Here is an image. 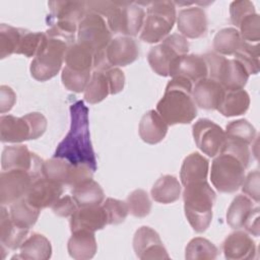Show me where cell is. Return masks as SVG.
<instances>
[{"label":"cell","mask_w":260,"mask_h":260,"mask_svg":"<svg viewBox=\"0 0 260 260\" xmlns=\"http://www.w3.org/2000/svg\"><path fill=\"white\" fill-rule=\"evenodd\" d=\"M238 30L242 39L248 43H258L260 40V16L257 12H253L245 16L239 26Z\"/></svg>","instance_id":"obj_45"},{"label":"cell","mask_w":260,"mask_h":260,"mask_svg":"<svg viewBox=\"0 0 260 260\" xmlns=\"http://www.w3.org/2000/svg\"><path fill=\"white\" fill-rule=\"evenodd\" d=\"M189 42L180 34H172L166 37L160 44L150 48L147 60L151 69L160 76H169L171 66L175 60L188 54Z\"/></svg>","instance_id":"obj_9"},{"label":"cell","mask_w":260,"mask_h":260,"mask_svg":"<svg viewBox=\"0 0 260 260\" xmlns=\"http://www.w3.org/2000/svg\"><path fill=\"white\" fill-rule=\"evenodd\" d=\"M181 191V184L175 176L164 175L153 184L150 194L154 201L162 204H169L180 198Z\"/></svg>","instance_id":"obj_31"},{"label":"cell","mask_w":260,"mask_h":260,"mask_svg":"<svg viewBox=\"0 0 260 260\" xmlns=\"http://www.w3.org/2000/svg\"><path fill=\"white\" fill-rule=\"evenodd\" d=\"M145 14V10L137 2L113 1L105 19L112 32L135 37L141 31Z\"/></svg>","instance_id":"obj_8"},{"label":"cell","mask_w":260,"mask_h":260,"mask_svg":"<svg viewBox=\"0 0 260 260\" xmlns=\"http://www.w3.org/2000/svg\"><path fill=\"white\" fill-rule=\"evenodd\" d=\"M176 22L181 35L189 39L200 38L207 29L206 13L198 6L181 9L177 14Z\"/></svg>","instance_id":"obj_18"},{"label":"cell","mask_w":260,"mask_h":260,"mask_svg":"<svg viewBox=\"0 0 260 260\" xmlns=\"http://www.w3.org/2000/svg\"><path fill=\"white\" fill-rule=\"evenodd\" d=\"M106 224H108L107 215L101 205L78 207L70 219L71 232L87 230L94 233L105 228Z\"/></svg>","instance_id":"obj_22"},{"label":"cell","mask_w":260,"mask_h":260,"mask_svg":"<svg viewBox=\"0 0 260 260\" xmlns=\"http://www.w3.org/2000/svg\"><path fill=\"white\" fill-rule=\"evenodd\" d=\"M63 187L61 184L42 176L34 181L25 198L39 209L51 207L61 197Z\"/></svg>","instance_id":"obj_17"},{"label":"cell","mask_w":260,"mask_h":260,"mask_svg":"<svg viewBox=\"0 0 260 260\" xmlns=\"http://www.w3.org/2000/svg\"><path fill=\"white\" fill-rule=\"evenodd\" d=\"M16 102V94L13 89L7 85L0 86V113L9 112Z\"/></svg>","instance_id":"obj_51"},{"label":"cell","mask_w":260,"mask_h":260,"mask_svg":"<svg viewBox=\"0 0 260 260\" xmlns=\"http://www.w3.org/2000/svg\"><path fill=\"white\" fill-rule=\"evenodd\" d=\"M255 11L254 4L249 0H240V1H233L230 5V15L232 23L238 28L241 20Z\"/></svg>","instance_id":"obj_47"},{"label":"cell","mask_w":260,"mask_h":260,"mask_svg":"<svg viewBox=\"0 0 260 260\" xmlns=\"http://www.w3.org/2000/svg\"><path fill=\"white\" fill-rule=\"evenodd\" d=\"M247 168L236 155L220 151L211 164V183L221 193H234L242 186Z\"/></svg>","instance_id":"obj_6"},{"label":"cell","mask_w":260,"mask_h":260,"mask_svg":"<svg viewBox=\"0 0 260 260\" xmlns=\"http://www.w3.org/2000/svg\"><path fill=\"white\" fill-rule=\"evenodd\" d=\"M128 211L135 217H145L150 213L151 201L147 192L143 189L132 191L125 200Z\"/></svg>","instance_id":"obj_42"},{"label":"cell","mask_w":260,"mask_h":260,"mask_svg":"<svg viewBox=\"0 0 260 260\" xmlns=\"http://www.w3.org/2000/svg\"><path fill=\"white\" fill-rule=\"evenodd\" d=\"M202 56L207 64L209 78L219 82L225 90L244 88L249 79V73L238 60L225 58L215 52Z\"/></svg>","instance_id":"obj_7"},{"label":"cell","mask_w":260,"mask_h":260,"mask_svg":"<svg viewBox=\"0 0 260 260\" xmlns=\"http://www.w3.org/2000/svg\"><path fill=\"white\" fill-rule=\"evenodd\" d=\"M34 139L32 131L26 116L15 117L2 115L0 117V140L2 142H22Z\"/></svg>","instance_id":"obj_23"},{"label":"cell","mask_w":260,"mask_h":260,"mask_svg":"<svg viewBox=\"0 0 260 260\" xmlns=\"http://www.w3.org/2000/svg\"><path fill=\"white\" fill-rule=\"evenodd\" d=\"M71 233L72 235L67 244V250L70 257L77 260L92 258L98 250V244L93 232L78 230Z\"/></svg>","instance_id":"obj_25"},{"label":"cell","mask_w":260,"mask_h":260,"mask_svg":"<svg viewBox=\"0 0 260 260\" xmlns=\"http://www.w3.org/2000/svg\"><path fill=\"white\" fill-rule=\"evenodd\" d=\"M34 181L35 178L25 171H2L0 174L1 205H10L24 198Z\"/></svg>","instance_id":"obj_14"},{"label":"cell","mask_w":260,"mask_h":260,"mask_svg":"<svg viewBox=\"0 0 260 260\" xmlns=\"http://www.w3.org/2000/svg\"><path fill=\"white\" fill-rule=\"evenodd\" d=\"M50 17L53 20L66 21L78 24L87 12L84 1H50Z\"/></svg>","instance_id":"obj_28"},{"label":"cell","mask_w":260,"mask_h":260,"mask_svg":"<svg viewBox=\"0 0 260 260\" xmlns=\"http://www.w3.org/2000/svg\"><path fill=\"white\" fill-rule=\"evenodd\" d=\"M51 208L55 214L62 217H68V216H71L77 210L78 206L72 196L66 195V196H61L51 206Z\"/></svg>","instance_id":"obj_49"},{"label":"cell","mask_w":260,"mask_h":260,"mask_svg":"<svg viewBox=\"0 0 260 260\" xmlns=\"http://www.w3.org/2000/svg\"><path fill=\"white\" fill-rule=\"evenodd\" d=\"M93 171L84 165H73L60 157H51L44 161L43 176L62 186H75L92 179Z\"/></svg>","instance_id":"obj_10"},{"label":"cell","mask_w":260,"mask_h":260,"mask_svg":"<svg viewBox=\"0 0 260 260\" xmlns=\"http://www.w3.org/2000/svg\"><path fill=\"white\" fill-rule=\"evenodd\" d=\"M23 28H17L5 23L0 25V58L4 59L15 54Z\"/></svg>","instance_id":"obj_40"},{"label":"cell","mask_w":260,"mask_h":260,"mask_svg":"<svg viewBox=\"0 0 260 260\" xmlns=\"http://www.w3.org/2000/svg\"><path fill=\"white\" fill-rule=\"evenodd\" d=\"M44 160L26 145L14 144L5 146L1 155L2 171L20 170L29 173L35 180L43 176Z\"/></svg>","instance_id":"obj_11"},{"label":"cell","mask_w":260,"mask_h":260,"mask_svg":"<svg viewBox=\"0 0 260 260\" xmlns=\"http://www.w3.org/2000/svg\"><path fill=\"white\" fill-rule=\"evenodd\" d=\"M244 228L251 235H253L255 237L259 236L260 228H259V207L258 206H255L253 212L251 213V215L248 218L247 222L245 223Z\"/></svg>","instance_id":"obj_52"},{"label":"cell","mask_w":260,"mask_h":260,"mask_svg":"<svg viewBox=\"0 0 260 260\" xmlns=\"http://www.w3.org/2000/svg\"><path fill=\"white\" fill-rule=\"evenodd\" d=\"M146 14L140 31V39L154 44L169 36L177 18L176 4L172 1L146 3Z\"/></svg>","instance_id":"obj_5"},{"label":"cell","mask_w":260,"mask_h":260,"mask_svg":"<svg viewBox=\"0 0 260 260\" xmlns=\"http://www.w3.org/2000/svg\"><path fill=\"white\" fill-rule=\"evenodd\" d=\"M71 196L75 200L78 207L100 205L105 200V193L99 183L89 179L74 188H72Z\"/></svg>","instance_id":"obj_33"},{"label":"cell","mask_w":260,"mask_h":260,"mask_svg":"<svg viewBox=\"0 0 260 260\" xmlns=\"http://www.w3.org/2000/svg\"><path fill=\"white\" fill-rule=\"evenodd\" d=\"M102 206L106 212L108 224H119L123 222L129 213L126 202L115 198H107L102 203Z\"/></svg>","instance_id":"obj_46"},{"label":"cell","mask_w":260,"mask_h":260,"mask_svg":"<svg viewBox=\"0 0 260 260\" xmlns=\"http://www.w3.org/2000/svg\"><path fill=\"white\" fill-rule=\"evenodd\" d=\"M259 185H260V174L259 171L255 170L250 172L244 179L242 184V191L246 196L250 199L255 201L256 203L259 202L260 195H259Z\"/></svg>","instance_id":"obj_48"},{"label":"cell","mask_w":260,"mask_h":260,"mask_svg":"<svg viewBox=\"0 0 260 260\" xmlns=\"http://www.w3.org/2000/svg\"><path fill=\"white\" fill-rule=\"evenodd\" d=\"M218 255L216 246L209 240L196 237L186 246L185 258L188 260H212Z\"/></svg>","instance_id":"obj_38"},{"label":"cell","mask_w":260,"mask_h":260,"mask_svg":"<svg viewBox=\"0 0 260 260\" xmlns=\"http://www.w3.org/2000/svg\"><path fill=\"white\" fill-rule=\"evenodd\" d=\"M171 77H185L192 83L208 77V68L203 56L186 54L175 60L171 66Z\"/></svg>","instance_id":"obj_19"},{"label":"cell","mask_w":260,"mask_h":260,"mask_svg":"<svg viewBox=\"0 0 260 260\" xmlns=\"http://www.w3.org/2000/svg\"><path fill=\"white\" fill-rule=\"evenodd\" d=\"M208 171V159L199 152H192L183 160L180 172L181 182L186 186L191 183L207 181Z\"/></svg>","instance_id":"obj_27"},{"label":"cell","mask_w":260,"mask_h":260,"mask_svg":"<svg viewBox=\"0 0 260 260\" xmlns=\"http://www.w3.org/2000/svg\"><path fill=\"white\" fill-rule=\"evenodd\" d=\"M19 255L12 257L29 260H47L52 256L50 241L39 233H32L23 241L19 248Z\"/></svg>","instance_id":"obj_29"},{"label":"cell","mask_w":260,"mask_h":260,"mask_svg":"<svg viewBox=\"0 0 260 260\" xmlns=\"http://www.w3.org/2000/svg\"><path fill=\"white\" fill-rule=\"evenodd\" d=\"M41 209L32 206L26 198H22L9 207V214L12 221L19 228L29 230L38 220Z\"/></svg>","instance_id":"obj_36"},{"label":"cell","mask_w":260,"mask_h":260,"mask_svg":"<svg viewBox=\"0 0 260 260\" xmlns=\"http://www.w3.org/2000/svg\"><path fill=\"white\" fill-rule=\"evenodd\" d=\"M225 89L216 80L205 77L197 82L192 89V96L196 104L201 109L217 110Z\"/></svg>","instance_id":"obj_20"},{"label":"cell","mask_w":260,"mask_h":260,"mask_svg":"<svg viewBox=\"0 0 260 260\" xmlns=\"http://www.w3.org/2000/svg\"><path fill=\"white\" fill-rule=\"evenodd\" d=\"M70 129L59 142L54 156L68 160L73 165H84L93 172L98 161L90 141L88 126V108L83 101H77L70 106Z\"/></svg>","instance_id":"obj_1"},{"label":"cell","mask_w":260,"mask_h":260,"mask_svg":"<svg viewBox=\"0 0 260 260\" xmlns=\"http://www.w3.org/2000/svg\"><path fill=\"white\" fill-rule=\"evenodd\" d=\"M225 138L238 140L250 145L256 138L255 127L246 119H239L230 122L225 127Z\"/></svg>","instance_id":"obj_39"},{"label":"cell","mask_w":260,"mask_h":260,"mask_svg":"<svg viewBox=\"0 0 260 260\" xmlns=\"http://www.w3.org/2000/svg\"><path fill=\"white\" fill-rule=\"evenodd\" d=\"M110 94V85L105 71L93 70L84 89V100L88 104H98Z\"/></svg>","instance_id":"obj_37"},{"label":"cell","mask_w":260,"mask_h":260,"mask_svg":"<svg viewBox=\"0 0 260 260\" xmlns=\"http://www.w3.org/2000/svg\"><path fill=\"white\" fill-rule=\"evenodd\" d=\"M133 249L139 259H169L159 235L149 226L139 228L133 237Z\"/></svg>","instance_id":"obj_15"},{"label":"cell","mask_w":260,"mask_h":260,"mask_svg":"<svg viewBox=\"0 0 260 260\" xmlns=\"http://www.w3.org/2000/svg\"><path fill=\"white\" fill-rule=\"evenodd\" d=\"M250 106V96L245 89L225 90L217 111L224 117H236L245 114Z\"/></svg>","instance_id":"obj_32"},{"label":"cell","mask_w":260,"mask_h":260,"mask_svg":"<svg viewBox=\"0 0 260 260\" xmlns=\"http://www.w3.org/2000/svg\"><path fill=\"white\" fill-rule=\"evenodd\" d=\"M192 134L197 147L210 157H214L220 152L225 141L222 128L205 118H201L194 123Z\"/></svg>","instance_id":"obj_13"},{"label":"cell","mask_w":260,"mask_h":260,"mask_svg":"<svg viewBox=\"0 0 260 260\" xmlns=\"http://www.w3.org/2000/svg\"><path fill=\"white\" fill-rule=\"evenodd\" d=\"M69 44L47 34L41 47L30 63V74L38 81H46L54 76L62 68Z\"/></svg>","instance_id":"obj_4"},{"label":"cell","mask_w":260,"mask_h":260,"mask_svg":"<svg viewBox=\"0 0 260 260\" xmlns=\"http://www.w3.org/2000/svg\"><path fill=\"white\" fill-rule=\"evenodd\" d=\"M259 45L244 42L241 49L234 55V58L238 60L250 74H257L259 72Z\"/></svg>","instance_id":"obj_41"},{"label":"cell","mask_w":260,"mask_h":260,"mask_svg":"<svg viewBox=\"0 0 260 260\" xmlns=\"http://www.w3.org/2000/svg\"><path fill=\"white\" fill-rule=\"evenodd\" d=\"M193 85L185 77H172L162 98L156 105V112L168 125L188 124L197 116L196 104L192 96Z\"/></svg>","instance_id":"obj_2"},{"label":"cell","mask_w":260,"mask_h":260,"mask_svg":"<svg viewBox=\"0 0 260 260\" xmlns=\"http://www.w3.org/2000/svg\"><path fill=\"white\" fill-rule=\"evenodd\" d=\"M183 199L186 218L196 233L205 232L212 219L216 194L207 181L184 186Z\"/></svg>","instance_id":"obj_3"},{"label":"cell","mask_w":260,"mask_h":260,"mask_svg":"<svg viewBox=\"0 0 260 260\" xmlns=\"http://www.w3.org/2000/svg\"><path fill=\"white\" fill-rule=\"evenodd\" d=\"M95 51L87 44L75 41L68 46L65 66L76 71H91Z\"/></svg>","instance_id":"obj_30"},{"label":"cell","mask_w":260,"mask_h":260,"mask_svg":"<svg viewBox=\"0 0 260 260\" xmlns=\"http://www.w3.org/2000/svg\"><path fill=\"white\" fill-rule=\"evenodd\" d=\"M28 236V230L17 226L11 219L9 211L1 206L0 214V243L7 250H17Z\"/></svg>","instance_id":"obj_26"},{"label":"cell","mask_w":260,"mask_h":260,"mask_svg":"<svg viewBox=\"0 0 260 260\" xmlns=\"http://www.w3.org/2000/svg\"><path fill=\"white\" fill-rule=\"evenodd\" d=\"M255 206L248 196L240 194L234 198L226 211V222L233 229L244 228Z\"/></svg>","instance_id":"obj_34"},{"label":"cell","mask_w":260,"mask_h":260,"mask_svg":"<svg viewBox=\"0 0 260 260\" xmlns=\"http://www.w3.org/2000/svg\"><path fill=\"white\" fill-rule=\"evenodd\" d=\"M46 36V32L40 31H29L23 29L17 50L15 54L24 55L25 57H35L38 53L41 44Z\"/></svg>","instance_id":"obj_44"},{"label":"cell","mask_w":260,"mask_h":260,"mask_svg":"<svg viewBox=\"0 0 260 260\" xmlns=\"http://www.w3.org/2000/svg\"><path fill=\"white\" fill-rule=\"evenodd\" d=\"M169 125L156 112L149 110L141 117L138 126L140 138L148 144H156L160 142L168 133Z\"/></svg>","instance_id":"obj_24"},{"label":"cell","mask_w":260,"mask_h":260,"mask_svg":"<svg viewBox=\"0 0 260 260\" xmlns=\"http://www.w3.org/2000/svg\"><path fill=\"white\" fill-rule=\"evenodd\" d=\"M106 61L110 68L127 66L133 63L139 55V48L132 37L114 38L104 49Z\"/></svg>","instance_id":"obj_16"},{"label":"cell","mask_w":260,"mask_h":260,"mask_svg":"<svg viewBox=\"0 0 260 260\" xmlns=\"http://www.w3.org/2000/svg\"><path fill=\"white\" fill-rule=\"evenodd\" d=\"M112 40V31L110 30L106 19L87 9V12L78 23L76 41L89 45L95 52L100 51Z\"/></svg>","instance_id":"obj_12"},{"label":"cell","mask_w":260,"mask_h":260,"mask_svg":"<svg viewBox=\"0 0 260 260\" xmlns=\"http://www.w3.org/2000/svg\"><path fill=\"white\" fill-rule=\"evenodd\" d=\"M105 73L110 85V94H116L122 91L125 84L124 72L118 67H113L106 70Z\"/></svg>","instance_id":"obj_50"},{"label":"cell","mask_w":260,"mask_h":260,"mask_svg":"<svg viewBox=\"0 0 260 260\" xmlns=\"http://www.w3.org/2000/svg\"><path fill=\"white\" fill-rule=\"evenodd\" d=\"M245 41L236 27H224L219 29L213 38V49L215 53L222 56H234Z\"/></svg>","instance_id":"obj_35"},{"label":"cell","mask_w":260,"mask_h":260,"mask_svg":"<svg viewBox=\"0 0 260 260\" xmlns=\"http://www.w3.org/2000/svg\"><path fill=\"white\" fill-rule=\"evenodd\" d=\"M222 251L224 257L230 260L252 259L256 254V245L248 233L236 231L225 238Z\"/></svg>","instance_id":"obj_21"},{"label":"cell","mask_w":260,"mask_h":260,"mask_svg":"<svg viewBox=\"0 0 260 260\" xmlns=\"http://www.w3.org/2000/svg\"><path fill=\"white\" fill-rule=\"evenodd\" d=\"M91 76V71H76L67 66L62 69L61 79L63 85L70 91H84Z\"/></svg>","instance_id":"obj_43"}]
</instances>
